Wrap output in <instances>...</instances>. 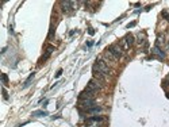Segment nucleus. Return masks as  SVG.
<instances>
[{"label": "nucleus", "mask_w": 169, "mask_h": 127, "mask_svg": "<svg viewBox=\"0 0 169 127\" xmlns=\"http://www.w3.org/2000/svg\"><path fill=\"white\" fill-rule=\"evenodd\" d=\"M94 69L99 70V72H102L104 76L110 75V68L107 66V64L103 61V60H98V61H96V64L94 65Z\"/></svg>", "instance_id": "f257e3e1"}, {"label": "nucleus", "mask_w": 169, "mask_h": 127, "mask_svg": "<svg viewBox=\"0 0 169 127\" xmlns=\"http://www.w3.org/2000/svg\"><path fill=\"white\" fill-rule=\"evenodd\" d=\"M100 88H102L100 81H98L96 79H92V80H89V83H88V85H87V88H85V89L92 91V92H96V91H99Z\"/></svg>", "instance_id": "f03ea898"}, {"label": "nucleus", "mask_w": 169, "mask_h": 127, "mask_svg": "<svg viewBox=\"0 0 169 127\" xmlns=\"http://www.w3.org/2000/svg\"><path fill=\"white\" fill-rule=\"evenodd\" d=\"M107 50L111 53V54L116 58V60H118V58H120V57H122V54H123V50H122V49H120L118 45H111V46L107 49Z\"/></svg>", "instance_id": "7ed1b4c3"}, {"label": "nucleus", "mask_w": 169, "mask_h": 127, "mask_svg": "<svg viewBox=\"0 0 169 127\" xmlns=\"http://www.w3.org/2000/svg\"><path fill=\"white\" fill-rule=\"evenodd\" d=\"M94 105H95L94 99H84V100H81V103H80L81 108H83V110H87V111H89L91 108H94Z\"/></svg>", "instance_id": "20e7f679"}, {"label": "nucleus", "mask_w": 169, "mask_h": 127, "mask_svg": "<svg viewBox=\"0 0 169 127\" xmlns=\"http://www.w3.org/2000/svg\"><path fill=\"white\" fill-rule=\"evenodd\" d=\"M75 1H62L61 3V7H62V11L65 14H69L75 10Z\"/></svg>", "instance_id": "39448f33"}, {"label": "nucleus", "mask_w": 169, "mask_h": 127, "mask_svg": "<svg viewBox=\"0 0 169 127\" xmlns=\"http://www.w3.org/2000/svg\"><path fill=\"white\" fill-rule=\"evenodd\" d=\"M103 122V118L102 116H94V118H89L88 120H87V124H88L89 127H98L99 123Z\"/></svg>", "instance_id": "423d86ee"}, {"label": "nucleus", "mask_w": 169, "mask_h": 127, "mask_svg": "<svg viewBox=\"0 0 169 127\" xmlns=\"http://www.w3.org/2000/svg\"><path fill=\"white\" fill-rule=\"evenodd\" d=\"M94 95H95V92L85 89V91H83V92L79 95V97H80L81 100H84V99H94Z\"/></svg>", "instance_id": "0eeeda50"}, {"label": "nucleus", "mask_w": 169, "mask_h": 127, "mask_svg": "<svg viewBox=\"0 0 169 127\" xmlns=\"http://www.w3.org/2000/svg\"><path fill=\"white\" fill-rule=\"evenodd\" d=\"M92 73H94V79H96L98 81H106V76L103 75L102 72H99V70H96V69H94L92 68Z\"/></svg>", "instance_id": "6e6552de"}, {"label": "nucleus", "mask_w": 169, "mask_h": 127, "mask_svg": "<svg viewBox=\"0 0 169 127\" xmlns=\"http://www.w3.org/2000/svg\"><path fill=\"white\" fill-rule=\"evenodd\" d=\"M153 54H154V56H157V57H160V58H164L165 57V53L162 52V50H161L157 45L153 48Z\"/></svg>", "instance_id": "1a4fd4ad"}, {"label": "nucleus", "mask_w": 169, "mask_h": 127, "mask_svg": "<svg viewBox=\"0 0 169 127\" xmlns=\"http://www.w3.org/2000/svg\"><path fill=\"white\" fill-rule=\"evenodd\" d=\"M34 77H35V72H33L31 75L29 76V79H27L26 81H24V84H23V88H27V87H29V85H30V83H31V80L34 79Z\"/></svg>", "instance_id": "9d476101"}, {"label": "nucleus", "mask_w": 169, "mask_h": 127, "mask_svg": "<svg viewBox=\"0 0 169 127\" xmlns=\"http://www.w3.org/2000/svg\"><path fill=\"white\" fill-rule=\"evenodd\" d=\"M123 39L126 41V43L129 45V46H131V45L134 43V37H133V35H130V34H129V35H126Z\"/></svg>", "instance_id": "9b49d317"}, {"label": "nucleus", "mask_w": 169, "mask_h": 127, "mask_svg": "<svg viewBox=\"0 0 169 127\" xmlns=\"http://www.w3.org/2000/svg\"><path fill=\"white\" fill-rule=\"evenodd\" d=\"M53 50H54L53 46H49V48H48V50H46V54H45L43 57H42V60H46V58H49V56L52 54V53H53Z\"/></svg>", "instance_id": "f8f14e48"}, {"label": "nucleus", "mask_w": 169, "mask_h": 127, "mask_svg": "<svg viewBox=\"0 0 169 127\" xmlns=\"http://www.w3.org/2000/svg\"><path fill=\"white\" fill-rule=\"evenodd\" d=\"M33 116H48V112L46 111H34Z\"/></svg>", "instance_id": "ddd939ff"}, {"label": "nucleus", "mask_w": 169, "mask_h": 127, "mask_svg": "<svg viewBox=\"0 0 169 127\" xmlns=\"http://www.w3.org/2000/svg\"><path fill=\"white\" fill-rule=\"evenodd\" d=\"M1 80H3V83H4V84H8V76L5 75V73H3V75H1Z\"/></svg>", "instance_id": "4468645a"}, {"label": "nucleus", "mask_w": 169, "mask_h": 127, "mask_svg": "<svg viewBox=\"0 0 169 127\" xmlns=\"http://www.w3.org/2000/svg\"><path fill=\"white\" fill-rule=\"evenodd\" d=\"M122 45H123V48H125V50H127V49H129V48H130L129 45L126 43V41H125V39H122Z\"/></svg>", "instance_id": "2eb2a0df"}, {"label": "nucleus", "mask_w": 169, "mask_h": 127, "mask_svg": "<svg viewBox=\"0 0 169 127\" xmlns=\"http://www.w3.org/2000/svg\"><path fill=\"white\" fill-rule=\"evenodd\" d=\"M3 97H4L5 100L8 99V95H7V91H5V88H3Z\"/></svg>", "instance_id": "dca6fc26"}, {"label": "nucleus", "mask_w": 169, "mask_h": 127, "mask_svg": "<svg viewBox=\"0 0 169 127\" xmlns=\"http://www.w3.org/2000/svg\"><path fill=\"white\" fill-rule=\"evenodd\" d=\"M162 15H164L165 18H166V20H168V22H169V12H166V11H164V12H162Z\"/></svg>", "instance_id": "f3484780"}, {"label": "nucleus", "mask_w": 169, "mask_h": 127, "mask_svg": "<svg viewBox=\"0 0 169 127\" xmlns=\"http://www.w3.org/2000/svg\"><path fill=\"white\" fill-rule=\"evenodd\" d=\"M88 34L89 35H94L95 34V30H94V29H88Z\"/></svg>", "instance_id": "a211bd4d"}, {"label": "nucleus", "mask_w": 169, "mask_h": 127, "mask_svg": "<svg viewBox=\"0 0 169 127\" xmlns=\"http://www.w3.org/2000/svg\"><path fill=\"white\" fill-rule=\"evenodd\" d=\"M61 75H62V69H60V70L57 72V73H56V77H60Z\"/></svg>", "instance_id": "6ab92c4d"}, {"label": "nucleus", "mask_w": 169, "mask_h": 127, "mask_svg": "<svg viewBox=\"0 0 169 127\" xmlns=\"http://www.w3.org/2000/svg\"><path fill=\"white\" fill-rule=\"evenodd\" d=\"M53 34H54V30H53V27H50V33H49V37H50V38L53 37Z\"/></svg>", "instance_id": "aec40b11"}, {"label": "nucleus", "mask_w": 169, "mask_h": 127, "mask_svg": "<svg viewBox=\"0 0 169 127\" xmlns=\"http://www.w3.org/2000/svg\"><path fill=\"white\" fill-rule=\"evenodd\" d=\"M135 26V22H131V23H129V24H127V29H130V27H134Z\"/></svg>", "instance_id": "412c9836"}]
</instances>
